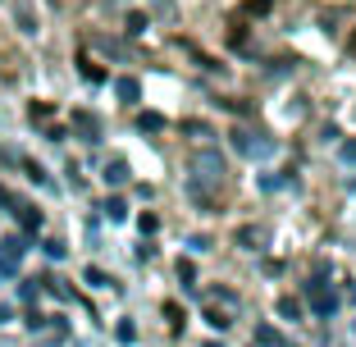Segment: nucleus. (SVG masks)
Masks as SVG:
<instances>
[{"label": "nucleus", "mask_w": 356, "mask_h": 347, "mask_svg": "<svg viewBox=\"0 0 356 347\" xmlns=\"http://www.w3.org/2000/svg\"><path fill=\"white\" fill-rule=\"evenodd\" d=\"M0 206H10V215H14V220H19V224H23V229H28V233H37V229H42V211H37L32 201H23L19 192L0 188Z\"/></svg>", "instance_id": "1"}, {"label": "nucleus", "mask_w": 356, "mask_h": 347, "mask_svg": "<svg viewBox=\"0 0 356 347\" xmlns=\"http://www.w3.org/2000/svg\"><path fill=\"white\" fill-rule=\"evenodd\" d=\"M229 142H233V151H238V156H256V160L270 156V147H274V142H265V137L256 133V128H238V124H233Z\"/></svg>", "instance_id": "2"}, {"label": "nucleus", "mask_w": 356, "mask_h": 347, "mask_svg": "<svg viewBox=\"0 0 356 347\" xmlns=\"http://www.w3.org/2000/svg\"><path fill=\"white\" fill-rule=\"evenodd\" d=\"M306 302H311V311H315V316H334V311H338V293L325 284V279L306 284Z\"/></svg>", "instance_id": "3"}, {"label": "nucleus", "mask_w": 356, "mask_h": 347, "mask_svg": "<svg viewBox=\"0 0 356 347\" xmlns=\"http://www.w3.org/2000/svg\"><path fill=\"white\" fill-rule=\"evenodd\" d=\"M23 252H28V242H23V238H0V274H14V270H19Z\"/></svg>", "instance_id": "4"}, {"label": "nucleus", "mask_w": 356, "mask_h": 347, "mask_svg": "<svg viewBox=\"0 0 356 347\" xmlns=\"http://www.w3.org/2000/svg\"><path fill=\"white\" fill-rule=\"evenodd\" d=\"M74 133L83 137V142H101V119H96L92 110H74Z\"/></svg>", "instance_id": "5"}, {"label": "nucleus", "mask_w": 356, "mask_h": 347, "mask_svg": "<svg viewBox=\"0 0 356 347\" xmlns=\"http://www.w3.org/2000/svg\"><path fill=\"white\" fill-rule=\"evenodd\" d=\"M233 242L247 247V252H261V247H265V229H261V224H242V229L233 233Z\"/></svg>", "instance_id": "6"}, {"label": "nucleus", "mask_w": 356, "mask_h": 347, "mask_svg": "<svg viewBox=\"0 0 356 347\" xmlns=\"http://www.w3.org/2000/svg\"><path fill=\"white\" fill-rule=\"evenodd\" d=\"M78 74H83V78H87L92 87H101V83H105V69H101V64L92 60V55H78Z\"/></svg>", "instance_id": "7"}, {"label": "nucleus", "mask_w": 356, "mask_h": 347, "mask_svg": "<svg viewBox=\"0 0 356 347\" xmlns=\"http://www.w3.org/2000/svg\"><path fill=\"white\" fill-rule=\"evenodd\" d=\"M128 174H133V169H128V160H110V165H105V183H110V188H124Z\"/></svg>", "instance_id": "8"}, {"label": "nucleus", "mask_w": 356, "mask_h": 347, "mask_svg": "<svg viewBox=\"0 0 356 347\" xmlns=\"http://www.w3.org/2000/svg\"><path fill=\"white\" fill-rule=\"evenodd\" d=\"M256 347H293V343H288L274 325H261V329H256Z\"/></svg>", "instance_id": "9"}, {"label": "nucleus", "mask_w": 356, "mask_h": 347, "mask_svg": "<svg viewBox=\"0 0 356 347\" xmlns=\"http://www.w3.org/2000/svg\"><path fill=\"white\" fill-rule=\"evenodd\" d=\"M115 92H119V101H128V106H137V101H142V83H137V78H119Z\"/></svg>", "instance_id": "10"}, {"label": "nucleus", "mask_w": 356, "mask_h": 347, "mask_svg": "<svg viewBox=\"0 0 356 347\" xmlns=\"http://www.w3.org/2000/svg\"><path fill=\"white\" fill-rule=\"evenodd\" d=\"M137 128H142V133H165V115H156V110H142V115H137Z\"/></svg>", "instance_id": "11"}, {"label": "nucleus", "mask_w": 356, "mask_h": 347, "mask_svg": "<svg viewBox=\"0 0 356 347\" xmlns=\"http://www.w3.org/2000/svg\"><path fill=\"white\" fill-rule=\"evenodd\" d=\"M101 211H105V220H115V224H119V220H128V201H124V197H110Z\"/></svg>", "instance_id": "12"}, {"label": "nucleus", "mask_w": 356, "mask_h": 347, "mask_svg": "<svg viewBox=\"0 0 356 347\" xmlns=\"http://www.w3.org/2000/svg\"><path fill=\"white\" fill-rule=\"evenodd\" d=\"M165 320H169V329H174V334H183V325H188V320H183V306H178V302H165Z\"/></svg>", "instance_id": "13"}, {"label": "nucleus", "mask_w": 356, "mask_h": 347, "mask_svg": "<svg viewBox=\"0 0 356 347\" xmlns=\"http://www.w3.org/2000/svg\"><path fill=\"white\" fill-rule=\"evenodd\" d=\"M279 316L283 320H302V302H297V297H279Z\"/></svg>", "instance_id": "14"}, {"label": "nucleus", "mask_w": 356, "mask_h": 347, "mask_svg": "<svg viewBox=\"0 0 356 347\" xmlns=\"http://www.w3.org/2000/svg\"><path fill=\"white\" fill-rule=\"evenodd\" d=\"M206 320H210V329H229L233 325V316H229V311H220V306H206Z\"/></svg>", "instance_id": "15"}, {"label": "nucleus", "mask_w": 356, "mask_h": 347, "mask_svg": "<svg viewBox=\"0 0 356 347\" xmlns=\"http://www.w3.org/2000/svg\"><path fill=\"white\" fill-rule=\"evenodd\" d=\"M83 279H87L92 288H110V284H115V279H110L105 270H96V265H87V270H83Z\"/></svg>", "instance_id": "16"}, {"label": "nucleus", "mask_w": 356, "mask_h": 347, "mask_svg": "<svg viewBox=\"0 0 356 347\" xmlns=\"http://www.w3.org/2000/svg\"><path fill=\"white\" fill-rule=\"evenodd\" d=\"M124 32H128V37H137V32H147V14H142V10H133V14L124 19Z\"/></svg>", "instance_id": "17"}, {"label": "nucleus", "mask_w": 356, "mask_h": 347, "mask_svg": "<svg viewBox=\"0 0 356 347\" xmlns=\"http://www.w3.org/2000/svg\"><path fill=\"white\" fill-rule=\"evenodd\" d=\"M247 37H252V32H247V23L233 19V23H229V46H247Z\"/></svg>", "instance_id": "18"}, {"label": "nucleus", "mask_w": 356, "mask_h": 347, "mask_svg": "<svg viewBox=\"0 0 356 347\" xmlns=\"http://www.w3.org/2000/svg\"><path fill=\"white\" fill-rule=\"evenodd\" d=\"M220 106H224V110H233V115H256V106H252V101H238V96H224Z\"/></svg>", "instance_id": "19"}, {"label": "nucleus", "mask_w": 356, "mask_h": 347, "mask_svg": "<svg viewBox=\"0 0 356 347\" xmlns=\"http://www.w3.org/2000/svg\"><path fill=\"white\" fill-rule=\"evenodd\" d=\"M174 270H178V279H183V284H188V288H197V265H192L188 256H183V261H178Z\"/></svg>", "instance_id": "20"}, {"label": "nucleus", "mask_w": 356, "mask_h": 347, "mask_svg": "<svg viewBox=\"0 0 356 347\" xmlns=\"http://www.w3.org/2000/svg\"><path fill=\"white\" fill-rule=\"evenodd\" d=\"M51 115H55V110L46 106V101H32V106H28V119H32V124H46Z\"/></svg>", "instance_id": "21"}, {"label": "nucleus", "mask_w": 356, "mask_h": 347, "mask_svg": "<svg viewBox=\"0 0 356 347\" xmlns=\"http://www.w3.org/2000/svg\"><path fill=\"white\" fill-rule=\"evenodd\" d=\"M137 229H142V233H147V238H151V233H156V229H160V215H151V211H142V215H137Z\"/></svg>", "instance_id": "22"}, {"label": "nucleus", "mask_w": 356, "mask_h": 347, "mask_svg": "<svg viewBox=\"0 0 356 347\" xmlns=\"http://www.w3.org/2000/svg\"><path fill=\"white\" fill-rule=\"evenodd\" d=\"M242 10L252 14V19H261V14H270V10H274V0H247Z\"/></svg>", "instance_id": "23"}, {"label": "nucleus", "mask_w": 356, "mask_h": 347, "mask_svg": "<svg viewBox=\"0 0 356 347\" xmlns=\"http://www.w3.org/2000/svg\"><path fill=\"white\" fill-rule=\"evenodd\" d=\"M23 169H28V179H32V183H42V188L51 183V179H46V169L37 165V160H23Z\"/></svg>", "instance_id": "24"}, {"label": "nucleus", "mask_w": 356, "mask_h": 347, "mask_svg": "<svg viewBox=\"0 0 356 347\" xmlns=\"http://www.w3.org/2000/svg\"><path fill=\"white\" fill-rule=\"evenodd\" d=\"M115 334H119V343H133V338H137V325H133V320H124Z\"/></svg>", "instance_id": "25"}, {"label": "nucleus", "mask_w": 356, "mask_h": 347, "mask_svg": "<svg viewBox=\"0 0 356 347\" xmlns=\"http://www.w3.org/2000/svg\"><path fill=\"white\" fill-rule=\"evenodd\" d=\"M64 252H69V247H64V242L60 238H46V256H55V261H60V256Z\"/></svg>", "instance_id": "26"}, {"label": "nucleus", "mask_w": 356, "mask_h": 347, "mask_svg": "<svg viewBox=\"0 0 356 347\" xmlns=\"http://www.w3.org/2000/svg\"><path fill=\"white\" fill-rule=\"evenodd\" d=\"M37 293H42V288H37V279H28V284H23V302H37Z\"/></svg>", "instance_id": "27"}, {"label": "nucleus", "mask_w": 356, "mask_h": 347, "mask_svg": "<svg viewBox=\"0 0 356 347\" xmlns=\"http://www.w3.org/2000/svg\"><path fill=\"white\" fill-rule=\"evenodd\" d=\"M343 160H347V165H356V142H347V147H343Z\"/></svg>", "instance_id": "28"}, {"label": "nucleus", "mask_w": 356, "mask_h": 347, "mask_svg": "<svg viewBox=\"0 0 356 347\" xmlns=\"http://www.w3.org/2000/svg\"><path fill=\"white\" fill-rule=\"evenodd\" d=\"M347 55H356V32H352V37H347Z\"/></svg>", "instance_id": "29"}, {"label": "nucleus", "mask_w": 356, "mask_h": 347, "mask_svg": "<svg viewBox=\"0 0 356 347\" xmlns=\"http://www.w3.org/2000/svg\"><path fill=\"white\" fill-rule=\"evenodd\" d=\"M206 347H220V343H206Z\"/></svg>", "instance_id": "30"}]
</instances>
